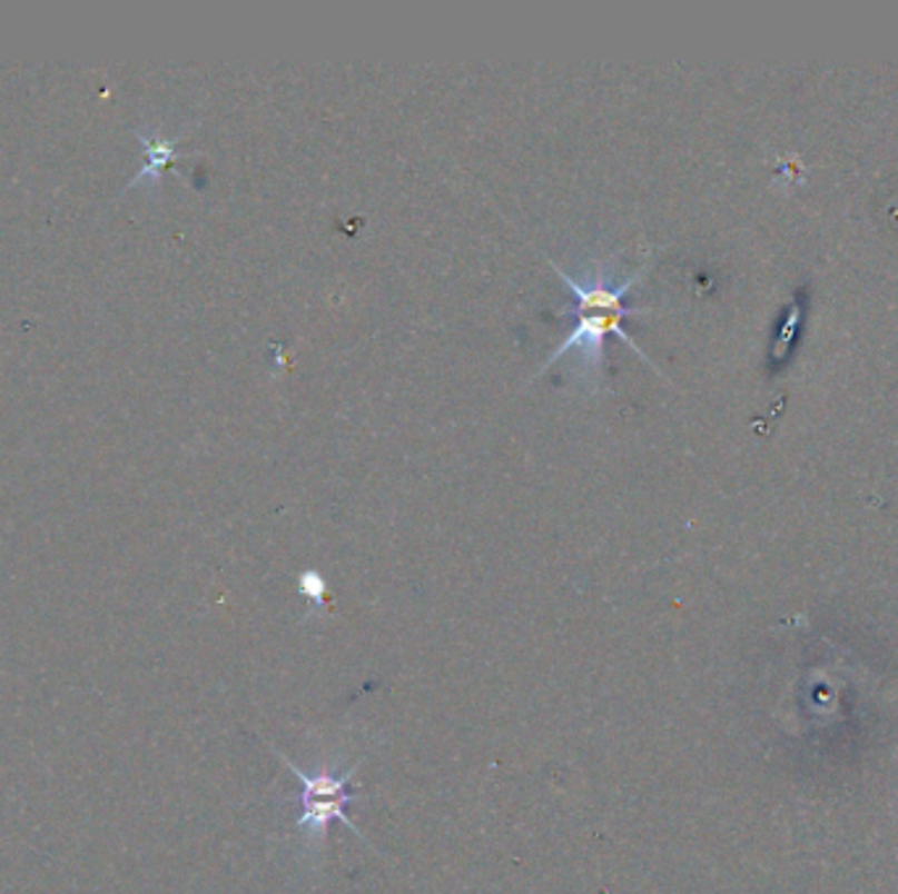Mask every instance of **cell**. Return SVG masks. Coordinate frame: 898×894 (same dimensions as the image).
<instances>
[{
    "label": "cell",
    "mask_w": 898,
    "mask_h": 894,
    "mask_svg": "<svg viewBox=\"0 0 898 894\" xmlns=\"http://www.w3.org/2000/svg\"><path fill=\"white\" fill-rule=\"evenodd\" d=\"M279 758L289 766V772L295 774L299 782V793L295 797V805H297L295 826L299 834H305L308 840L320 842L326 837L328 826H332L334 821H339V824H345L349 832L357 834V837H363V834L355 830V824L347 816L349 803H355L357 797H361L355 793V784H353L355 766L347 768L345 774L324 772V774L310 776V774H305L297 764H292L287 756H282V753H279Z\"/></svg>",
    "instance_id": "6da1fadb"
},
{
    "label": "cell",
    "mask_w": 898,
    "mask_h": 894,
    "mask_svg": "<svg viewBox=\"0 0 898 894\" xmlns=\"http://www.w3.org/2000/svg\"><path fill=\"white\" fill-rule=\"evenodd\" d=\"M633 310L628 305L623 307H594V310H581V312H573V315H562V318H573V328L568 331L565 341L560 344L557 349L552 351L550 357H546V362L542 365V370L552 368L554 362L562 360V355L571 349H579L581 351V368H583V378L589 380L591 388H596L599 378H602V365H604V339H608L610 334H615L623 339L625 344H631L633 349L639 351L644 360L649 357L644 351L639 349V344L631 339V336L625 334L623 328V320L631 315ZM539 370V372H542Z\"/></svg>",
    "instance_id": "7a4b0ae2"
},
{
    "label": "cell",
    "mask_w": 898,
    "mask_h": 894,
    "mask_svg": "<svg viewBox=\"0 0 898 894\" xmlns=\"http://www.w3.org/2000/svg\"><path fill=\"white\" fill-rule=\"evenodd\" d=\"M148 150H150V163L140 176L158 173L160 168H164L174 156H177V148H174L171 139H156V142H148Z\"/></svg>",
    "instance_id": "3957f363"
},
{
    "label": "cell",
    "mask_w": 898,
    "mask_h": 894,
    "mask_svg": "<svg viewBox=\"0 0 898 894\" xmlns=\"http://www.w3.org/2000/svg\"><path fill=\"white\" fill-rule=\"evenodd\" d=\"M299 593H303V596L308 598L310 604L320 606V604H324V598H326V580L318 575V572H313V569L303 572V575H299Z\"/></svg>",
    "instance_id": "277c9868"
}]
</instances>
